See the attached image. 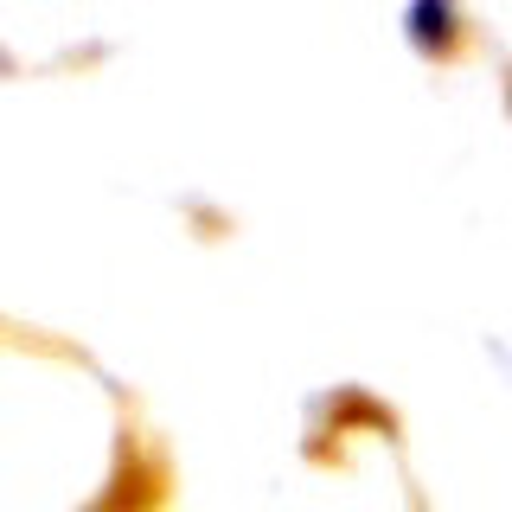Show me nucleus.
Wrapping results in <instances>:
<instances>
[{
  "label": "nucleus",
  "mask_w": 512,
  "mask_h": 512,
  "mask_svg": "<svg viewBox=\"0 0 512 512\" xmlns=\"http://www.w3.org/2000/svg\"><path fill=\"white\" fill-rule=\"evenodd\" d=\"M410 39L423 45V52H442L448 32H455V0H410Z\"/></svg>",
  "instance_id": "nucleus-1"
}]
</instances>
